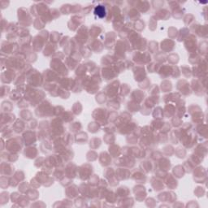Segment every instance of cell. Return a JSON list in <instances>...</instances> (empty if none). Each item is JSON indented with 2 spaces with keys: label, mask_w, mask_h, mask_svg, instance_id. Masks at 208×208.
Here are the masks:
<instances>
[{
  "label": "cell",
  "mask_w": 208,
  "mask_h": 208,
  "mask_svg": "<svg viewBox=\"0 0 208 208\" xmlns=\"http://www.w3.org/2000/svg\"><path fill=\"white\" fill-rule=\"evenodd\" d=\"M23 146V141L19 137L9 138L6 141V150L10 153H17L21 151Z\"/></svg>",
  "instance_id": "1"
},
{
  "label": "cell",
  "mask_w": 208,
  "mask_h": 208,
  "mask_svg": "<svg viewBox=\"0 0 208 208\" xmlns=\"http://www.w3.org/2000/svg\"><path fill=\"white\" fill-rule=\"evenodd\" d=\"M17 16H18L19 23L21 24V25L29 26L33 22L30 12L25 7H21V8L18 9V11H17Z\"/></svg>",
  "instance_id": "2"
},
{
  "label": "cell",
  "mask_w": 208,
  "mask_h": 208,
  "mask_svg": "<svg viewBox=\"0 0 208 208\" xmlns=\"http://www.w3.org/2000/svg\"><path fill=\"white\" fill-rule=\"evenodd\" d=\"M19 51V46L16 42H10V41H3L2 42L1 51L2 54L7 55L8 54H16Z\"/></svg>",
  "instance_id": "3"
},
{
  "label": "cell",
  "mask_w": 208,
  "mask_h": 208,
  "mask_svg": "<svg viewBox=\"0 0 208 208\" xmlns=\"http://www.w3.org/2000/svg\"><path fill=\"white\" fill-rule=\"evenodd\" d=\"M15 115L10 112H2L1 113V130L8 127V124L13 123L16 120Z\"/></svg>",
  "instance_id": "4"
},
{
  "label": "cell",
  "mask_w": 208,
  "mask_h": 208,
  "mask_svg": "<svg viewBox=\"0 0 208 208\" xmlns=\"http://www.w3.org/2000/svg\"><path fill=\"white\" fill-rule=\"evenodd\" d=\"M39 38L40 40H38L37 38H34V43H33V46H34V49L35 51H41L42 48L43 47V44L42 43V39H45V38H48V32L47 31H42L41 32L40 34L37 35Z\"/></svg>",
  "instance_id": "5"
},
{
  "label": "cell",
  "mask_w": 208,
  "mask_h": 208,
  "mask_svg": "<svg viewBox=\"0 0 208 208\" xmlns=\"http://www.w3.org/2000/svg\"><path fill=\"white\" fill-rule=\"evenodd\" d=\"M15 72L12 69H6V71H3L1 74V81L3 84H8L14 81L16 76Z\"/></svg>",
  "instance_id": "6"
},
{
  "label": "cell",
  "mask_w": 208,
  "mask_h": 208,
  "mask_svg": "<svg viewBox=\"0 0 208 208\" xmlns=\"http://www.w3.org/2000/svg\"><path fill=\"white\" fill-rule=\"evenodd\" d=\"M78 172L80 173V178L81 180H87L92 174L93 168L90 164H84L81 167Z\"/></svg>",
  "instance_id": "7"
},
{
  "label": "cell",
  "mask_w": 208,
  "mask_h": 208,
  "mask_svg": "<svg viewBox=\"0 0 208 208\" xmlns=\"http://www.w3.org/2000/svg\"><path fill=\"white\" fill-rule=\"evenodd\" d=\"M138 59L135 61V62L141 63V64L147 63L149 62H150V60H151L150 55H149L146 52H140V51H137V53L133 55V59Z\"/></svg>",
  "instance_id": "8"
},
{
  "label": "cell",
  "mask_w": 208,
  "mask_h": 208,
  "mask_svg": "<svg viewBox=\"0 0 208 208\" xmlns=\"http://www.w3.org/2000/svg\"><path fill=\"white\" fill-rule=\"evenodd\" d=\"M84 21V17L81 16H73L68 21V28L71 30H76Z\"/></svg>",
  "instance_id": "9"
},
{
  "label": "cell",
  "mask_w": 208,
  "mask_h": 208,
  "mask_svg": "<svg viewBox=\"0 0 208 208\" xmlns=\"http://www.w3.org/2000/svg\"><path fill=\"white\" fill-rule=\"evenodd\" d=\"M124 13L126 14L127 17H128V19H129V21H137V19L140 18V16H141L140 12L137 11V9H136L135 7H133L128 8V11H127L126 9H124Z\"/></svg>",
  "instance_id": "10"
},
{
  "label": "cell",
  "mask_w": 208,
  "mask_h": 208,
  "mask_svg": "<svg viewBox=\"0 0 208 208\" xmlns=\"http://www.w3.org/2000/svg\"><path fill=\"white\" fill-rule=\"evenodd\" d=\"M15 168L14 167L7 162H2L1 164V173L2 176H11L14 173Z\"/></svg>",
  "instance_id": "11"
},
{
  "label": "cell",
  "mask_w": 208,
  "mask_h": 208,
  "mask_svg": "<svg viewBox=\"0 0 208 208\" xmlns=\"http://www.w3.org/2000/svg\"><path fill=\"white\" fill-rule=\"evenodd\" d=\"M23 140L25 141V144L27 146H30L31 144H34L37 141L36 137V132L32 131H28L23 134Z\"/></svg>",
  "instance_id": "12"
},
{
  "label": "cell",
  "mask_w": 208,
  "mask_h": 208,
  "mask_svg": "<svg viewBox=\"0 0 208 208\" xmlns=\"http://www.w3.org/2000/svg\"><path fill=\"white\" fill-rule=\"evenodd\" d=\"M170 16H171V12L168 10V9L165 8L159 9V10L157 12L155 13V17L156 19L158 18V19L163 20V21H166V20H168V18H170Z\"/></svg>",
  "instance_id": "13"
},
{
  "label": "cell",
  "mask_w": 208,
  "mask_h": 208,
  "mask_svg": "<svg viewBox=\"0 0 208 208\" xmlns=\"http://www.w3.org/2000/svg\"><path fill=\"white\" fill-rule=\"evenodd\" d=\"M25 128V122L22 121L21 120H16L14 123H13L12 128L13 130L15 131L16 132L19 133V132H22Z\"/></svg>",
  "instance_id": "14"
},
{
  "label": "cell",
  "mask_w": 208,
  "mask_h": 208,
  "mask_svg": "<svg viewBox=\"0 0 208 208\" xmlns=\"http://www.w3.org/2000/svg\"><path fill=\"white\" fill-rule=\"evenodd\" d=\"M100 162L103 166H108L111 163H112V159L110 157V155L106 152H103L100 155Z\"/></svg>",
  "instance_id": "15"
},
{
  "label": "cell",
  "mask_w": 208,
  "mask_h": 208,
  "mask_svg": "<svg viewBox=\"0 0 208 208\" xmlns=\"http://www.w3.org/2000/svg\"><path fill=\"white\" fill-rule=\"evenodd\" d=\"M24 155H25V157H27L29 159H34L38 155V150L34 147H28L27 149L25 150Z\"/></svg>",
  "instance_id": "16"
},
{
  "label": "cell",
  "mask_w": 208,
  "mask_h": 208,
  "mask_svg": "<svg viewBox=\"0 0 208 208\" xmlns=\"http://www.w3.org/2000/svg\"><path fill=\"white\" fill-rule=\"evenodd\" d=\"M102 30H103L102 25H93L90 33V35L94 36V37H97V36L101 34Z\"/></svg>",
  "instance_id": "17"
},
{
  "label": "cell",
  "mask_w": 208,
  "mask_h": 208,
  "mask_svg": "<svg viewBox=\"0 0 208 208\" xmlns=\"http://www.w3.org/2000/svg\"><path fill=\"white\" fill-rule=\"evenodd\" d=\"M87 139H88V136L86 132H81L76 136V141L79 144H84L85 142H86Z\"/></svg>",
  "instance_id": "18"
},
{
  "label": "cell",
  "mask_w": 208,
  "mask_h": 208,
  "mask_svg": "<svg viewBox=\"0 0 208 208\" xmlns=\"http://www.w3.org/2000/svg\"><path fill=\"white\" fill-rule=\"evenodd\" d=\"M13 108L12 103L11 102L5 101L2 103L1 106V109H2V112H11Z\"/></svg>",
  "instance_id": "19"
},
{
  "label": "cell",
  "mask_w": 208,
  "mask_h": 208,
  "mask_svg": "<svg viewBox=\"0 0 208 208\" xmlns=\"http://www.w3.org/2000/svg\"><path fill=\"white\" fill-rule=\"evenodd\" d=\"M162 86H161V88H162L163 92H169V91L172 90L173 88V86H172V83L168 81H165L162 82Z\"/></svg>",
  "instance_id": "20"
},
{
  "label": "cell",
  "mask_w": 208,
  "mask_h": 208,
  "mask_svg": "<svg viewBox=\"0 0 208 208\" xmlns=\"http://www.w3.org/2000/svg\"><path fill=\"white\" fill-rule=\"evenodd\" d=\"M88 128L90 132H93V133H95V132H99L100 126H99V124H97V123L93 122V123H90V124H89Z\"/></svg>",
  "instance_id": "21"
},
{
  "label": "cell",
  "mask_w": 208,
  "mask_h": 208,
  "mask_svg": "<svg viewBox=\"0 0 208 208\" xmlns=\"http://www.w3.org/2000/svg\"><path fill=\"white\" fill-rule=\"evenodd\" d=\"M60 12L62 14L67 15L69 13H72V5L70 4H64L60 7Z\"/></svg>",
  "instance_id": "22"
},
{
  "label": "cell",
  "mask_w": 208,
  "mask_h": 208,
  "mask_svg": "<svg viewBox=\"0 0 208 208\" xmlns=\"http://www.w3.org/2000/svg\"><path fill=\"white\" fill-rule=\"evenodd\" d=\"M81 128L82 126L80 122H75V123H72V124L70 125V129H71L72 132H73L80 131V129H81Z\"/></svg>",
  "instance_id": "23"
},
{
  "label": "cell",
  "mask_w": 208,
  "mask_h": 208,
  "mask_svg": "<svg viewBox=\"0 0 208 208\" xmlns=\"http://www.w3.org/2000/svg\"><path fill=\"white\" fill-rule=\"evenodd\" d=\"M134 28L138 31H141L142 30H144V28H145V22L141 20H137L136 24H135Z\"/></svg>",
  "instance_id": "24"
},
{
  "label": "cell",
  "mask_w": 208,
  "mask_h": 208,
  "mask_svg": "<svg viewBox=\"0 0 208 208\" xmlns=\"http://www.w3.org/2000/svg\"><path fill=\"white\" fill-rule=\"evenodd\" d=\"M156 25H157V19H156L155 17V16H152L151 18H150V20L149 28L151 30H155V29L156 28Z\"/></svg>",
  "instance_id": "25"
},
{
  "label": "cell",
  "mask_w": 208,
  "mask_h": 208,
  "mask_svg": "<svg viewBox=\"0 0 208 208\" xmlns=\"http://www.w3.org/2000/svg\"><path fill=\"white\" fill-rule=\"evenodd\" d=\"M9 90H10V87L7 86H2V91H1V98L4 99L5 97L9 94Z\"/></svg>",
  "instance_id": "26"
},
{
  "label": "cell",
  "mask_w": 208,
  "mask_h": 208,
  "mask_svg": "<svg viewBox=\"0 0 208 208\" xmlns=\"http://www.w3.org/2000/svg\"><path fill=\"white\" fill-rule=\"evenodd\" d=\"M94 145H95V149L97 147H99L100 145H101V141H100V139L99 138H93L92 140L90 141V146L91 148L94 146Z\"/></svg>",
  "instance_id": "27"
},
{
  "label": "cell",
  "mask_w": 208,
  "mask_h": 208,
  "mask_svg": "<svg viewBox=\"0 0 208 208\" xmlns=\"http://www.w3.org/2000/svg\"><path fill=\"white\" fill-rule=\"evenodd\" d=\"M158 43L155 42H150L149 44V49L150 50L151 53H155L158 50Z\"/></svg>",
  "instance_id": "28"
},
{
  "label": "cell",
  "mask_w": 208,
  "mask_h": 208,
  "mask_svg": "<svg viewBox=\"0 0 208 208\" xmlns=\"http://www.w3.org/2000/svg\"><path fill=\"white\" fill-rule=\"evenodd\" d=\"M93 5H88V6L85 7V8L82 9V11H83V12H84L85 15H89L90 13V12L92 11L93 9Z\"/></svg>",
  "instance_id": "29"
},
{
  "label": "cell",
  "mask_w": 208,
  "mask_h": 208,
  "mask_svg": "<svg viewBox=\"0 0 208 208\" xmlns=\"http://www.w3.org/2000/svg\"><path fill=\"white\" fill-rule=\"evenodd\" d=\"M7 26H8V25H7V21H5V19L2 18V32L4 31V27H6V30H7Z\"/></svg>",
  "instance_id": "30"
},
{
  "label": "cell",
  "mask_w": 208,
  "mask_h": 208,
  "mask_svg": "<svg viewBox=\"0 0 208 208\" xmlns=\"http://www.w3.org/2000/svg\"><path fill=\"white\" fill-rule=\"evenodd\" d=\"M9 3H10V2H7V1H2L1 2V7H2V9H4L6 8V7H7V6L9 5Z\"/></svg>",
  "instance_id": "31"
},
{
  "label": "cell",
  "mask_w": 208,
  "mask_h": 208,
  "mask_svg": "<svg viewBox=\"0 0 208 208\" xmlns=\"http://www.w3.org/2000/svg\"><path fill=\"white\" fill-rule=\"evenodd\" d=\"M19 77H20V76H19ZM19 77H18V76H16V80H15V81H14V83H15V82H16L17 81H21V79H19ZM21 78H23V80H25V76H23V74H22V73L21 74ZM23 82H24V81H22L21 82H20V86H21V85H22L21 83H23ZM17 85H18V83L16 84V86H17Z\"/></svg>",
  "instance_id": "32"
}]
</instances>
